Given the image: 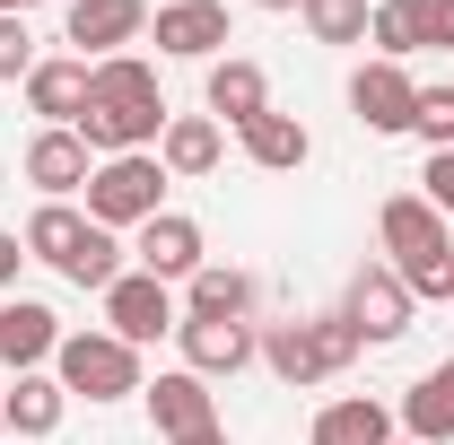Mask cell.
<instances>
[{
  "mask_svg": "<svg viewBox=\"0 0 454 445\" xmlns=\"http://www.w3.org/2000/svg\"><path fill=\"white\" fill-rule=\"evenodd\" d=\"M349 358H358L349 315H315V324H271V332H262V367H271L280 385H324Z\"/></svg>",
  "mask_w": 454,
  "mask_h": 445,
  "instance_id": "obj_1",
  "label": "cell"
},
{
  "mask_svg": "<svg viewBox=\"0 0 454 445\" xmlns=\"http://www.w3.org/2000/svg\"><path fill=\"white\" fill-rule=\"evenodd\" d=\"M53 376H61V393L122 402V393H140V349H131V340H114V332H61Z\"/></svg>",
  "mask_w": 454,
  "mask_h": 445,
  "instance_id": "obj_2",
  "label": "cell"
},
{
  "mask_svg": "<svg viewBox=\"0 0 454 445\" xmlns=\"http://www.w3.org/2000/svg\"><path fill=\"white\" fill-rule=\"evenodd\" d=\"M158 192H167V167H158L149 149L106 158V167L88 175V219L97 227H149L158 219Z\"/></svg>",
  "mask_w": 454,
  "mask_h": 445,
  "instance_id": "obj_3",
  "label": "cell"
},
{
  "mask_svg": "<svg viewBox=\"0 0 454 445\" xmlns=\"http://www.w3.org/2000/svg\"><path fill=\"white\" fill-rule=\"evenodd\" d=\"M106 324H114V340H158V332H175V288L167 279H149V271H122L106 288Z\"/></svg>",
  "mask_w": 454,
  "mask_h": 445,
  "instance_id": "obj_4",
  "label": "cell"
},
{
  "mask_svg": "<svg viewBox=\"0 0 454 445\" xmlns=\"http://www.w3.org/2000/svg\"><path fill=\"white\" fill-rule=\"evenodd\" d=\"M349 332L358 340H402L411 332V288H402V271H385V262H367V271L349 279Z\"/></svg>",
  "mask_w": 454,
  "mask_h": 445,
  "instance_id": "obj_5",
  "label": "cell"
},
{
  "mask_svg": "<svg viewBox=\"0 0 454 445\" xmlns=\"http://www.w3.org/2000/svg\"><path fill=\"white\" fill-rule=\"evenodd\" d=\"M149 35V0H70V44H79V61L97 53L114 61L122 44H140Z\"/></svg>",
  "mask_w": 454,
  "mask_h": 445,
  "instance_id": "obj_6",
  "label": "cell"
},
{
  "mask_svg": "<svg viewBox=\"0 0 454 445\" xmlns=\"http://www.w3.org/2000/svg\"><path fill=\"white\" fill-rule=\"evenodd\" d=\"M149 35H158V53H175V61H210L227 44V9L219 0H167V9L149 18Z\"/></svg>",
  "mask_w": 454,
  "mask_h": 445,
  "instance_id": "obj_7",
  "label": "cell"
},
{
  "mask_svg": "<svg viewBox=\"0 0 454 445\" xmlns=\"http://www.w3.org/2000/svg\"><path fill=\"white\" fill-rule=\"evenodd\" d=\"M411 105H419V88H411L402 61H367V70L349 79V113H358L367 131H411Z\"/></svg>",
  "mask_w": 454,
  "mask_h": 445,
  "instance_id": "obj_8",
  "label": "cell"
},
{
  "mask_svg": "<svg viewBox=\"0 0 454 445\" xmlns=\"http://www.w3.org/2000/svg\"><path fill=\"white\" fill-rule=\"evenodd\" d=\"M376 236H385V254L394 262H419V254H446V210H428V192H394L385 210H376Z\"/></svg>",
  "mask_w": 454,
  "mask_h": 445,
  "instance_id": "obj_9",
  "label": "cell"
},
{
  "mask_svg": "<svg viewBox=\"0 0 454 445\" xmlns=\"http://www.w3.org/2000/svg\"><path fill=\"white\" fill-rule=\"evenodd\" d=\"M131 262H140L149 279H192L201 271V227L184 219V210H158V219L131 236Z\"/></svg>",
  "mask_w": 454,
  "mask_h": 445,
  "instance_id": "obj_10",
  "label": "cell"
},
{
  "mask_svg": "<svg viewBox=\"0 0 454 445\" xmlns=\"http://www.w3.org/2000/svg\"><path fill=\"white\" fill-rule=\"evenodd\" d=\"M175 340H184V367H192L201 385H210V376H236V367L262 358L254 324H175Z\"/></svg>",
  "mask_w": 454,
  "mask_h": 445,
  "instance_id": "obj_11",
  "label": "cell"
},
{
  "mask_svg": "<svg viewBox=\"0 0 454 445\" xmlns=\"http://www.w3.org/2000/svg\"><path fill=\"white\" fill-rule=\"evenodd\" d=\"M53 349H61V315L53 306H35V297H9V306H0V358H9L18 376H35Z\"/></svg>",
  "mask_w": 454,
  "mask_h": 445,
  "instance_id": "obj_12",
  "label": "cell"
},
{
  "mask_svg": "<svg viewBox=\"0 0 454 445\" xmlns=\"http://www.w3.org/2000/svg\"><path fill=\"white\" fill-rule=\"evenodd\" d=\"M88 149H106V158H131V149H149L158 131H167V105H88L70 122Z\"/></svg>",
  "mask_w": 454,
  "mask_h": 445,
  "instance_id": "obj_13",
  "label": "cell"
},
{
  "mask_svg": "<svg viewBox=\"0 0 454 445\" xmlns=\"http://www.w3.org/2000/svg\"><path fill=\"white\" fill-rule=\"evenodd\" d=\"M88 140H79V131H53V122H44V131H35V140H27V183H44V192H53V201H70V192H88Z\"/></svg>",
  "mask_w": 454,
  "mask_h": 445,
  "instance_id": "obj_14",
  "label": "cell"
},
{
  "mask_svg": "<svg viewBox=\"0 0 454 445\" xmlns=\"http://www.w3.org/2000/svg\"><path fill=\"white\" fill-rule=\"evenodd\" d=\"M149 419H158V437H192V428H219V410H210V385L192 376V367H175V376H158L149 385Z\"/></svg>",
  "mask_w": 454,
  "mask_h": 445,
  "instance_id": "obj_15",
  "label": "cell"
},
{
  "mask_svg": "<svg viewBox=\"0 0 454 445\" xmlns=\"http://www.w3.org/2000/svg\"><path fill=\"white\" fill-rule=\"evenodd\" d=\"M254 113H271V79H262V61H210V122H254Z\"/></svg>",
  "mask_w": 454,
  "mask_h": 445,
  "instance_id": "obj_16",
  "label": "cell"
},
{
  "mask_svg": "<svg viewBox=\"0 0 454 445\" xmlns=\"http://www.w3.org/2000/svg\"><path fill=\"white\" fill-rule=\"evenodd\" d=\"M245 306H254V279L227 262H201L184 288V324H245Z\"/></svg>",
  "mask_w": 454,
  "mask_h": 445,
  "instance_id": "obj_17",
  "label": "cell"
},
{
  "mask_svg": "<svg viewBox=\"0 0 454 445\" xmlns=\"http://www.w3.org/2000/svg\"><path fill=\"white\" fill-rule=\"evenodd\" d=\"M27 105L44 113L53 131H70V122L88 113V61H35V70H27Z\"/></svg>",
  "mask_w": 454,
  "mask_h": 445,
  "instance_id": "obj_18",
  "label": "cell"
},
{
  "mask_svg": "<svg viewBox=\"0 0 454 445\" xmlns=\"http://www.w3.org/2000/svg\"><path fill=\"white\" fill-rule=\"evenodd\" d=\"M402 437H419V445H446L454 437V358L428 367L419 385L402 393Z\"/></svg>",
  "mask_w": 454,
  "mask_h": 445,
  "instance_id": "obj_19",
  "label": "cell"
},
{
  "mask_svg": "<svg viewBox=\"0 0 454 445\" xmlns=\"http://www.w3.org/2000/svg\"><path fill=\"white\" fill-rule=\"evenodd\" d=\"M245 158H254L262 175H297L306 158H315V140H306L297 113H254V122H245Z\"/></svg>",
  "mask_w": 454,
  "mask_h": 445,
  "instance_id": "obj_20",
  "label": "cell"
},
{
  "mask_svg": "<svg viewBox=\"0 0 454 445\" xmlns=\"http://www.w3.org/2000/svg\"><path fill=\"white\" fill-rule=\"evenodd\" d=\"M219 122L210 113H167V131H158V167L167 175H210L219 167Z\"/></svg>",
  "mask_w": 454,
  "mask_h": 445,
  "instance_id": "obj_21",
  "label": "cell"
},
{
  "mask_svg": "<svg viewBox=\"0 0 454 445\" xmlns=\"http://www.w3.org/2000/svg\"><path fill=\"white\" fill-rule=\"evenodd\" d=\"M88 105H167V97H158V70L140 53H114V61H88Z\"/></svg>",
  "mask_w": 454,
  "mask_h": 445,
  "instance_id": "obj_22",
  "label": "cell"
},
{
  "mask_svg": "<svg viewBox=\"0 0 454 445\" xmlns=\"http://www.w3.org/2000/svg\"><path fill=\"white\" fill-rule=\"evenodd\" d=\"M315 445H394V410L367 402V393H349V402H333L315 419Z\"/></svg>",
  "mask_w": 454,
  "mask_h": 445,
  "instance_id": "obj_23",
  "label": "cell"
},
{
  "mask_svg": "<svg viewBox=\"0 0 454 445\" xmlns=\"http://www.w3.org/2000/svg\"><path fill=\"white\" fill-rule=\"evenodd\" d=\"M0 402H9V428H18V437H53V428H61V410H70L61 376H18V385L0 393Z\"/></svg>",
  "mask_w": 454,
  "mask_h": 445,
  "instance_id": "obj_24",
  "label": "cell"
},
{
  "mask_svg": "<svg viewBox=\"0 0 454 445\" xmlns=\"http://www.w3.org/2000/svg\"><path fill=\"white\" fill-rule=\"evenodd\" d=\"M79 245H88V219H79L70 201H44V210L27 219V254H35V262H53V271L79 262Z\"/></svg>",
  "mask_w": 454,
  "mask_h": 445,
  "instance_id": "obj_25",
  "label": "cell"
},
{
  "mask_svg": "<svg viewBox=\"0 0 454 445\" xmlns=\"http://www.w3.org/2000/svg\"><path fill=\"white\" fill-rule=\"evenodd\" d=\"M61 279H70V288H97V297H106L114 279H122V245H114V227H97V219H88V245H79V262H70Z\"/></svg>",
  "mask_w": 454,
  "mask_h": 445,
  "instance_id": "obj_26",
  "label": "cell"
},
{
  "mask_svg": "<svg viewBox=\"0 0 454 445\" xmlns=\"http://www.w3.org/2000/svg\"><path fill=\"white\" fill-rule=\"evenodd\" d=\"M367 18H376V0H306L315 44H367Z\"/></svg>",
  "mask_w": 454,
  "mask_h": 445,
  "instance_id": "obj_27",
  "label": "cell"
},
{
  "mask_svg": "<svg viewBox=\"0 0 454 445\" xmlns=\"http://www.w3.org/2000/svg\"><path fill=\"white\" fill-rule=\"evenodd\" d=\"M367 35H376V61H411V53H419V18H411V0H376Z\"/></svg>",
  "mask_w": 454,
  "mask_h": 445,
  "instance_id": "obj_28",
  "label": "cell"
},
{
  "mask_svg": "<svg viewBox=\"0 0 454 445\" xmlns=\"http://www.w3.org/2000/svg\"><path fill=\"white\" fill-rule=\"evenodd\" d=\"M411 131H419L428 149H454V88H419V105H411Z\"/></svg>",
  "mask_w": 454,
  "mask_h": 445,
  "instance_id": "obj_29",
  "label": "cell"
},
{
  "mask_svg": "<svg viewBox=\"0 0 454 445\" xmlns=\"http://www.w3.org/2000/svg\"><path fill=\"white\" fill-rule=\"evenodd\" d=\"M394 271H402L411 297H454V245L446 254H419V262H394Z\"/></svg>",
  "mask_w": 454,
  "mask_h": 445,
  "instance_id": "obj_30",
  "label": "cell"
},
{
  "mask_svg": "<svg viewBox=\"0 0 454 445\" xmlns=\"http://www.w3.org/2000/svg\"><path fill=\"white\" fill-rule=\"evenodd\" d=\"M35 70V35H27V18H0V79H27Z\"/></svg>",
  "mask_w": 454,
  "mask_h": 445,
  "instance_id": "obj_31",
  "label": "cell"
},
{
  "mask_svg": "<svg viewBox=\"0 0 454 445\" xmlns=\"http://www.w3.org/2000/svg\"><path fill=\"white\" fill-rule=\"evenodd\" d=\"M411 18H419V53H428V44L454 53V0H411Z\"/></svg>",
  "mask_w": 454,
  "mask_h": 445,
  "instance_id": "obj_32",
  "label": "cell"
},
{
  "mask_svg": "<svg viewBox=\"0 0 454 445\" xmlns=\"http://www.w3.org/2000/svg\"><path fill=\"white\" fill-rule=\"evenodd\" d=\"M419 183H428V210H454V149H437Z\"/></svg>",
  "mask_w": 454,
  "mask_h": 445,
  "instance_id": "obj_33",
  "label": "cell"
},
{
  "mask_svg": "<svg viewBox=\"0 0 454 445\" xmlns=\"http://www.w3.org/2000/svg\"><path fill=\"white\" fill-rule=\"evenodd\" d=\"M18 262H27V236H0V288H18Z\"/></svg>",
  "mask_w": 454,
  "mask_h": 445,
  "instance_id": "obj_34",
  "label": "cell"
},
{
  "mask_svg": "<svg viewBox=\"0 0 454 445\" xmlns=\"http://www.w3.org/2000/svg\"><path fill=\"white\" fill-rule=\"evenodd\" d=\"M175 445H227V428H192V437H175Z\"/></svg>",
  "mask_w": 454,
  "mask_h": 445,
  "instance_id": "obj_35",
  "label": "cell"
},
{
  "mask_svg": "<svg viewBox=\"0 0 454 445\" xmlns=\"http://www.w3.org/2000/svg\"><path fill=\"white\" fill-rule=\"evenodd\" d=\"M27 9H35V0H0V18H27Z\"/></svg>",
  "mask_w": 454,
  "mask_h": 445,
  "instance_id": "obj_36",
  "label": "cell"
},
{
  "mask_svg": "<svg viewBox=\"0 0 454 445\" xmlns=\"http://www.w3.org/2000/svg\"><path fill=\"white\" fill-rule=\"evenodd\" d=\"M254 9H306V0H254Z\"/></svg>",
  "mask_w": 454,
  "mask_h": 445,
  "instance_id": "obj_37",
  "label": "cell"
},
{
  "mask_svg": "<svg viewBox=\"0 0 454 445\" xmlns=\"http://www.w3.org/2000/svg\"><path fill=\"white\" fill-rule=\"evenodd\" d=\"M0 428H9V402H0Z\"/></svg>",
  "mask_w": 454,
  "mask_h": 445,
  "instance_id": "obj_38",
  "label": "cell"
},
{
  "mask_svg": "<svg viewBox=\"0 0 454 445\" xmlns=\"http://www.w3.org/2000/svg\"><path fill=\"white\" fill-rule=\"evenodd\" d=\"M394 445H419V437H394Z\"/></svg>",
  "mask_w": 454,
  "mask_h": 445,
  "instance_id": "obj_39",
  "label": "cell"
}]
</instances>
